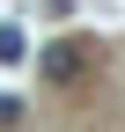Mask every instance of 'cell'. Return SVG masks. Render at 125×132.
<instances>
[{"instance_id": "1", "label": "cell", "mask_w": 125, "mask_h": 132, "mask_svg": "<svg viewBox=\"0 0 125 132\" xmlns=\"http://www.w3.org/2000/svg\"><path fill=\"white\" fill-rule=\"evenodd\" d=\"M74 73H81V44H52V52H44V81H52V88H66Z\"/></svg>"}, {"instance_id": "2", "label": "cell", "mask_w": 125, "mask_h": 132, "mask_svg": "<svg viewBox=\"0 0 125 132\" xmlns=\"http://www.w3.org/2000/svg\"><path fill=\"white\" fill-rule=\"evenodd\" d=\"M29 59V37H22V22H0V66H22Z\"/></svg>"}, {"instance_id": "3", "label": "cell", "mask_w": 125, "mask_h": 132, "mask_svg": "<svg viewBox=\"0 0 125 132\" xmlns=\"http://www.w3.org/2000/svg\"><path fill=\"white\" fill-rule=\"evenodd\" d=\"M7 125H22V103H15V95H0V132Z\"/></svg>"}]
</instances>
